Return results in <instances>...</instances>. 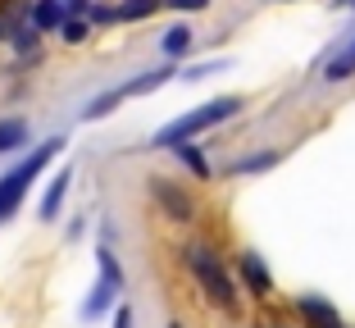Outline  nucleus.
<instances>
[{
    "label": "nucleus",
    "instance_id": "nucleus-3",
    "mask_svg": "<svg viewBox=\"0 0 355 328\" xmlns=\"http://www.w3.org/2000/svg\"><path fill=\"white\" fill-rule=\"evenodd\" d=\"M55 150H60V141H51V146H42V150H37V155L28 159V164H23V169H14L10 178L0 182V214H10V210H14V201H19L23 191H28V178H32V173H37V169H42L46 159L55 155Z\"/></svg>",
    "mask_w": 355,
    "mask_h": 328
},
{
    "label": "nucleus",
    "instance_id": "nucleus-11",
    "mask_svg": "<svg viewBox=\"0 0 355 328\" xmlns=\"http://www.w3.org/2000/svg\"><path fill=\"white\" fill-rule=\"evenodd\" d=\"M178 150H182V159H187V164H191V173H200V178H205V173H209L205 155H196V150H191V146H178Z\"/></svg>",
    "mask_w": 355,
    "mask_h": 328
},
{
    "label": "nucleus",
    "instance_id": "nucleus-14",
    "mask_svg": "<svg viewBox=\"0 0 355 328\" xmlns=\"http://www.w3.org/2000/svg\"><path fill=\"white\" fill-rule=\"evenodd\" d=\"M351 5H355V0H351Z\"/></svg>",
    "mask_w": 355,
    "mask_h": 328
},
{
    "label": "nucleus",
    "instance_id": "nucleus-4",
    "mask_svg": "<svg viewBox=\"0 0 355 328\" xmlns=\"http://www.w3.org/2000/svg\"><path fill=\"white\" fill-rule=\"evenodd\" d=\"M351 74H355V37L333 55V60H328V69H324L328 83H342V78H351Z\"/></svg>",
    "mask_w": 355,
    "mask_h": 328
},
{
    "label": "nucleus",
    "instance_id": "nucleus-13",
    "mask_svg": "<svg viewBox=\"0 0 355 328\" xmlns=\"http://www.w3.org/2000/svg\"><path fill=\"white\" fill-rule=\"evenodd\" d=\"M173 10H200V5H209V0H168Z\"/></svg>",
    "mask_w": 355,
    "mask_h": 328
},
{
    "label": "nucleus",
    "instance_id": "nucleus-8",
    "mask_svg": "<svg viewBox=\"0 0 355 328\" xmlns=\"http://www.w3.org/2000/svg\"><path fill=\"white\" fill-rule=\"evenodd\" d=\"M23 137H28V128H23V123H0V150H14Z\"/></svg>",
    "mask_w": 355,
    "mask_h": 328
},
{
    "label": "nucleus",
    "instance_id": "nucleus-9",
    "mask_svg": "<svg viewBox=\"0 0 355 328\" xmlns=\"http://www.w3.org/2000/svg\"><path fill=\"white\" fill-rule=\"evenodd\" d=\"M64 182H69V173H60V178L51 182V191H46V205H42V214H55L60 210V196H64Z\"/></svg>",
    "mask_w": 355,
    "mask_h": 328
},
{
    "label": "nucleus",
    "instance_id": "nucleus-6",
    "mask_svg": "<svg viewBox=\"0 0 355 328\" xmlns=\"http://www.w3.org/2000/svg\"><path fill=\"white\" fill-rule=\"evenodd\" d=\"M241 269H246V278H251L255 292H269V274H264L260 255H241Z\"/></svg>",
    "mask_w": 355,
    "mask_h": 328
},
{
    "label": "nucleus",
    "instance_id": "nucleus-5",
    "mask_svg": "<svg viewBox=\"0 0 355 328\" xmlns=\"http://www.w3.org/2000/svg\"><path fill=\"white\" fill-rule=\"evenodd\" d=\"M155 191H159V201H164L168 210H173V219H191V205H187V196H178V191L168 187V182H159Z\"/></svg>",
    "mask_w": 355,
    "mask_h": 328
},
{
    "label": "nucleus",
    "instance_id": "nucleus-10",
    "mask_svg": "<svg viewBox=\"0 0 355 328\" xmlns=\"http://www.w3.org/2000/svg\"><path fill=\"white\" fill-rule=\"evenodd\" d=\"M150 10H159V0H128L119 14H123V19H141V14H150Z\"/></svg>",
    "mask_w": 355,
    "mask_h": 328
},
{
    "label": "nucleus",
    "instance_id": "nucleus-7",
    "mask_svg": "<svg viewBox=\"0 0 355 328\" xmlns=\"http://www.w3.org/2000/svg\"><path fill=\"white\" fill-rule=\"evenodd\" d=\"M159 46H164V55H182V51L191 46V32H187V28H168Z\"/></svg>",
    "mask_w": 355,
    "mask_h": 328
},
{
    "label": "nucleus",
    "instance_id": "nucleus-1",
    "mask_svg": "<svg viewBox=\"0 0 355 328\" xmlns=\"http://www.w3.org/2000/svg\"><path fill=\"white\" fill-rule=\"evenodd\" d=\"M237 114V101L232 96H219V101H209V105H200L196 114H187V119H178V123H168L164 132H159V146H173V141H187V137H196V132H205V128H214V123H223V119H232Z\"/></svg>",
    "mask_w": 355,
    "mask_h": 328
},
{
    "label": "nucleus",
    "instance_id": "nucleus-12",
    "mask_svg": "<svg viewBox=\"0 0 355 328\" xmlns=\"http://www.w3.org/2000/svg\"><path fill=\"white\" fill-rule=\"evenodd\" d=\"M37 23H42V28H55V23H60V5H51V0H46L42 10H37Z\"/></svg>",
    "mask_w": 355,
    "mask_h": 328
},
{
    "label": "nucleus",
    "instance_id": "nucleus-15",
    "mask_svg": "<svg viewBox=\"0 0 355 328\" xmlns=\"http://www.w3.org/2000/svg\"><path fill=\"white\" fill-rule=\"evenodd\" d=\"M173 328H178V324H173Z\"/></svg>",
    "mask_w": 355,
    "mask_h": 328
},
{
    "label": "nucleus",
    "instance_id": "nucleus-2",
    "mask_svg": "<svg viewBox=\"0 0 355 328\" xmlns=\"http://www.w3.org/2000/svg\"><path fill=\"white\" fill-rule=\"evenodd\" d=\"M187 265H191V274L205 283V292L219 301V306H232V301H237V297H232V278L223 274V265L214 260V251H209V246H191V251H187Z\"/></svg>",
    "mask_w": 355,
    "mask_h": 328
}]
</instances>
